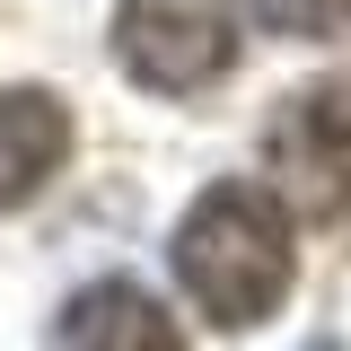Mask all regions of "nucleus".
I'll use <instances>...</instances> for the list:
<instances>
[{"label":"nucleus","instance_id":"f03ea898","mask_svg":"<svg viewBox=\"0 0 351 351\" xmlns=\"http://www.w3.org/2000/svg\"><path fill=\"white\" fill-rule=\"evenodd\" d=\"M263 167L290 219H316V228L351 219V71L316 80L307 97H281V114L263 123Z\"/></svg>","mask_w":351,"mask_h":351},{"label":"nucleus","instance_id":"423d86ee","mask_svg":"<svg viewBox=\"0 0 351 351\" xmlns=\"http://www.w3.org/2000/svg\"><path fill=\"white\" fill-rule=\"evenodd\" d=\"M272 36H290V44H334L351 36V0H246Z\"/></svg>","mask_w":351,"mask_h":351},{"label":"nucleus","instance_id":"0eeeda50","mask_svg":"<svg viewBox=\"0 0 351 351\" xmlns=\"http://www.w3.org/2000/svg\"><path fill=\"white\" fill-rule=\"evenodd\" d=\"M316 351H334V343H316Z\"/></svg>","mask_w":351,"mask_h":351},{"label":"nucleus","instance_id":"7ed1b4c3","mask_svg":"<svg viewBox=\"0 0 351 351\" xmlns=\"http://www.w3.org/2000/svg\"><path fill=\"white\" fill-rule=\"evenodd\" d=\"M114 62L149 97H202L237 71V0H123Z\"/></svg>","mask_w":351,"mask_h":351},{"label":"nucleus","instance_id":"39448f33","mask_svg":"<svg viewBox=\"0 0 351 351\" xmlns=\"http://www.w3.org/2000/svg\"><path fill=\"white\" fill-rule=\"evenodd\" d=\"M71 158V106L53 88H0V211L44 193Z\"/></svg>","mask_w":351,"mask_h":351},{"label":"nucleus","instance_id":"f257e3e1","mask_svg":"<svg viewBox=\"0 0 351 351\" xmlns=\"http://www.w3.org/2000/svg\"><path fill=\"white\" fill-rule=\"evenodd\" d=\"M290 272H299V237H290V202L272 184H211L176 219V281L228 334L263 325L290 299Z\"/></svg>","mask_w":351,"mask_h":351},{"label":"nucleus","instance_id":"20e7f679","mask_svg":"<svg viewBox=\"0 0 351 351\" xmlns=\"http://www.w3.org/2000/svg\"><path fill=\"white\" fill-rule=\"evenodd\" d=\"M53 351H184V334H176V316L141 281L106 272V281H88L80 299L53 316Z\"/></svg>","mask_w":351,"mask_h":351}]
</instances>
